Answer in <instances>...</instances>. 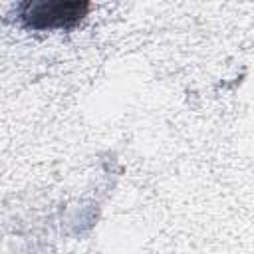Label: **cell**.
<instances>
[{
    "label": "cell",
    "mask_w": 254,
    "mask_h": 254,
    "mask_svg": "<svg viewBox=\"0 0 254 254\" xmlns=\"http://www.w3.org/2000/svg\"><path fill=\"white\" fill-rule=\"evenodd\" d=\"M87 2L32 0L20 4V20L30 30H67L87 14Z\"/></svg>",
    "instance_id": "1"
}]
</instances>
